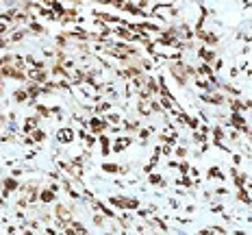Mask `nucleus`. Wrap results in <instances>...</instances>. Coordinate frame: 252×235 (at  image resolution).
<instances>
[{
	"label": "nucleus",
	"mask_w": 252,
	"mask_h": 235,
	"mask_svg": "<svg viewBox=\"0 0 252 235\" xmlns=\"http://www.w3.org/2000/svg\"><path fill=\"white\" fill-rule=\"evenodd\" d=\"M70 135H72V133H70V131H63V133H61V135H59V137H61V139H70Z\"/></svg>",
	"instance_id": "nucleus-1"
}]
</instances>
